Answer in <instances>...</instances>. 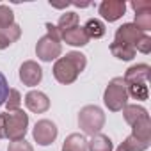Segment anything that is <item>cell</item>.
Masks as SVG:
<instances>
[{"mask_svg": "<svg viewBox=\"0 0 151 151\" xmlns=\"http://www.w3.org/2000/svg\"><path fill=\"white\" fill-rule=\"evenodd\" d=\"M9 94H11V101H7V107H9V109H16V107L20 105V94H18L16 91H11Z\"/></svg>", "mask_w": 151, "mask_h": 151, "instance_id": "16", "label": "cell"}, {"mask_svg": "<svg viewBox=\"0 0 151 151\" xmlns=\"http://www.w3.org/2000/svg\"><path fill=\"white\" fill-rule=\"evenodd\" d=\"M84 32L87 37H101L105 34V27L100 20H89L84 27Z\"/></svg>", "mask_w": 151, "mask_h": 151, "instance_id": "9", "label": "cell"}, {"mask_svg": "<svg viewBox=\"0 0 151 151\" xmlns=\"http://www.w3.org/2000/svg\"><path fill=\"white\" fill-rule=\"evenodd\" d=\"M62 151H86V140H84V137L82 135H71L66 140Z\"/></svg>", "mask_w": 151, "mask_h": 151, "instance_id": "10", "label": "cell"}, {"mask_svg": "<svg viewBox=\"0 0 151 151\" xmlns=\"http://www.w3.org/2000/svg\"><path fill=\"white\" fill-rule=\"evenodd\" d=\"M62 37L66 39V43H69V45H73V46H82V45H86L87 39H89V37L86 36L84 29H80V27H73V29L64 30V32H62Z\"/></svg>", "mask_w": 151, "mask_h": 151, "instance_id": "7", "label": "cell"}, {"mask_svg": "<svg viewBox=\"0 0 151 151\" xmlns=\"http://www.w3.org/2000/svg\"><path fill=\"white\" fill-rule=\"evenodd\" d=\"M43 77V73H41V68L36 66L34 62H27L25 66H22V71H20V78L29 84V86H34L41 80Z\"/></svg>", "mask_w": 151, "mask_h": 151, "instance_id": "5", "label": "cell"}, {"mask_svg": "<svg viewBox=\"0 0 151 151\" xmlns=\"http://www.w3.org/2000/svg\"><path fill=\"white\" fill-rule=\"evenodd\" d=\"M27 116L23 112L6 114V135L13 140H20L27 132Z\"/></svg>", "mask_w": 151, "mask_h": 151, "instance_id": "2", "label": "cell"}, {"mask_svg": "<svg viewBox=\"0 0 151 151\" xmlns=\"http://www.w3.org/2000/svg\"><path fill=\"white\" fill-rule=\"evenodd\" d=\"M110 149H112L110 139H107L105 135H98L91 142V151H110Z\"/></svg>", "mask_w": 151, "mask_h": 151, "instance_id": "12", "label": "cell"}, {"mask_svg": "<svg viewBox=\"0 0 151 151\" xmlns=\"http://www.w3.org/2000/svg\"><path fill=\"white\" fill-rule=\"evenodd\" d=\"M77 14L75 13H68V14H64L62 18H60V22H59V27H60V30L64 32V30H68V29H73V27H77Z\"/></svg>", "mask_w": 151, "mask_h": 151, "instance_id": "13", "label": "cell"}, {"mask_svg": "<svg viewBox=\"0 0 151 151\" xmlns=\"http://www.w3.org/2000/svg\"><path fill=\"white\" fill-rule=\"evenodd\" d=\"M14 29H18V27L13 25V27H4V29H0V48H6L7 45H11V43L20 36V32H18V34H9V32L14 30Z\"/></svg>", "mask_w": 151, "mask_h": 151, "instance_id": "11", "label": "cell"}, {"mask_svg": "<svg viewBox=\"0 0 151 151\" xmlns=\"http://www.w3.org/2000/svg\"><path fill=\"white\" fill-rule=\"evenodd\" d=\"M55 135H57V128H55V124L53 123H50V121H39L37 124H36V130H34V137H36V140L41 144V146H48L53 139H55Z\"/></svg>", "mask_w": 151, "mask_h": 151, "instance_id": "3", "label": "cell"}, {"mask_svg": "<svg viewBox=\"0 0 151 151\" xmlns=\"http://www.w3.org/2000/svg\"><path fill=\"white\" fill-rule=\"evenodd\" d=\"M60 53V46L57 45V41H53L52 37H43L37 45V55L43 60H52L55 59V55Z\"/></svg>", "mask_w": 151, "mask_h": 151, "instance_id": "4", "label": "cell"}, {"mask_svg": "<svg viewBox=\"0 0 151 151\" xmlns=\"http://www.w3.org/2000/svg\"><path fill=\"white\" fill-rule=\"evenodd\" d=\"M9 151H32V147L25 142V140H14L9 146Z\"/></svg>", "mask_w": 151, "mask_h": 151, "instance_id": "15", "label": "cell"}, {"mask_svg": "<svg viewBox=\"0 0 151 151\" xmlns=\"http://www.w3.org/2000/svg\"><path fill=\"white\" fill-rule=\"evenodd\" d=\"M27 107L30 110H34V112H43V110L48 109V100H46V96L43 93L32 91V93L27 94Z\"/></svg>", "mask_w": 151, "mask_h": 151, "instance_id": "8", "label": "cell"}, {"mask_svg": "<svg viewBox=\"0 0 151 151\" xmlns=\"http://www.w3.org/2000/svg\"><path fill=\"white\" fill-rule=\"evenodd\" d=\"M9 93H11V89H9V84H7L6 77H4L2 73H0V105H4V103H6V100H7Z\"/></svg>", "mask_w": 151, "mask_h": 151, "instance_id": "14", "label": "cell"}, {"mask_svg": "<svg viewBox=\"0 0 151 151\" xmlns=\"http://www.w3.org/2000/svg\"><path fill=\"white\" fill-rule=\"evenodd\" d=\"M86 66V59L82 53H68L64 59H60L57 64H55V77L59 82L62 84H68V82H73L77 73L82 71Z\"/></svg>", "mask_w": 151, "mask_h": 151, "instance_id": "1", "label": "cell"}, {"mask_svg": "<svg viewBox=\"0 0 151 151\" xmlns=\"http://www.w3.org/2000/svg\"><path fill=\"white\" fill-rule=\"evenodd\" d=\"M100 13L103 14L105 20L114 22L124 13V4H121V2H103L100 6Z\"/></svg>", "mask_w": 151, "mask_h": 151, "instance_id": "6", "label": "cell"}]
</instances>
